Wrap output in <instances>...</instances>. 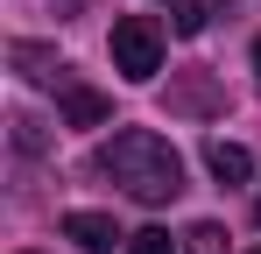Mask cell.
Listing matches in <instances>:
<instances>
[{
    "label": "cell",
    "instance_id": "1",
    "mask_svg": "<svg viewBox=\"0 0 261 254\" xmlns=\"http://www.w3.org/2000/svg\"><path fill=\"white\" fill-rule=\"evenodd\" d=\"M92 163L106 169L134 205H170L176 191H184V163H176V148L163 141V134H148V127H120L113 141H99Z\"/></svg>",
    "mask_w": 261,
    "mask_h": 254
},
{
    "label": "cell",
    "instance_id": "2",
    "mask_svg": "<svg viewBox=\"0 0 261 254\" xmlns=\"http://www.w3.org/2000/svg\"><path fill=\"white\" fill-rule=\"evenodd\" d=\"M113 71L127 85H148L163 71V29H155L148 14H120V21H113Z\"/></svg>",
    "mask_w": 261,
    "mask_h": 254
},
{
    "label": "cell",
    "instance_id": "3",
    "mask_svg": "<svg viewBox=\"0 0 261 254\" xmlns=\"http://www.w3.org/2000/svg\"><path fill=\"white\" fill-rule=\"evenodd\" d=\"M64 240H78L85 254H106L113 240H127V233H120L106 212H64Z\"/></svg>",
    "mask_w": 261,
    "mask_h": 254
},
{
    "label": "cell",
    "instance_id": "4",
    "mask_svg": "<svg viewBox=\"0 0 261 254\" xmlns=\"http://www.w3.org/2000/svg\"><path fill=\"white\" fill-rule=\"evenodd\" d=\"M205 163H212L219 184H247V176H254V156H247L240 141H212V148H205Z\"/></svg>",
    "mask_w": 261,
    "mask_h": 254
},
{
    "label": "cell",
    "instance_id": "5",
    "mask_svg": "<svg viewBox=\"0 0 261 254\" xmlns=\"http://www.w3.org/2000/svg\"><path fill=\"white\" fill-rule=\"evenodd\" d=\"M64 113H71L78 127H99V120H106V99L85 92V85H64Z\"/></svg>",
    "mask_w": 261,
    "mask_h": 254
},
{
    "label": "cell",
    "instance_id": "6",
    "mask_svg": "<svg viewBox=\"0 0 261 254\" xmlns=\"http://www.w3.org/2000/svg\"><path fill=\"white\" fill-rule=\"evenodd\" d=\"M184 240H191V247H184V254H226V233H219L212 219H198V226H191Z\"/></svg>",
    "mask_w": 261,
    "mask_h": 254
},
{
    "label": "cell",
    "instance_id": "7",
    "mask_svg": "<svg viewBox=\"0 0 261 254\" xmlns=\"http://www.w3.org/2000/svg\"><path fill=\"white\" fill-rule=\"evenodd\" d=\"M127 254H176V240L163 226H141V233H127Z\"/></svg>",
    "mask_w": 261,
    "mask_h": 254
},
{
    "label": "cell",
    "instance_id": "8",
    "mask_svg": "<svg viewBox=\"0 0 261 254\" xmlns=\"http://www.w3.org/2000/svg\"><path fill=\"white\" fill-rule=\"evenodd\" d=\"M254 78H261V42H254Z\"/></svg>",
    "mask_w": 261,
    "mask_h": 254
},
{
    "label": "cell",
    "instance_id": "9",
    "mask_svg": "<svg viewBox=\"0 0 261 254\" xmlns=\"http://www.w3.org/2000/svg\"><path fill=\"white\" fill-rule=\"evenodd\" d=\"M254 212H261V205H254Z\"/></svg>",
    "mask_w": 261,
    "mask_h": 254
},
{
    "label": "cell",
    "instance_id": "10",
    "mask_svg": "<svg viewBox=\"0 0 261 254\" xmlns=\"http://www.w3.org/2000/svg\"><path fill=\"white\" fill-rule=\"evenodd\" d=\"M254 254H261V247H254Z\"/></svg>",
    "mask_w": 261,
    "mask_h": 254
}]
</instances>
